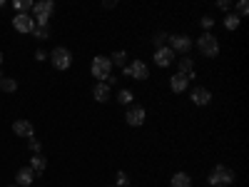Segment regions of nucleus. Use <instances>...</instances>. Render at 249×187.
Listing matches in <instances>:
<instances>
[{"label":"nucleus","mask_w":249,"mask_h":187,"mask_svg":"<svg viewBox=\"0 0 249 187\" xmlns=\"http://www.w3.org/2000/svg\"><path fill=\"white\" fill-rule=\"evenodd\" d=\"M234 180H237L234 170H232V168H227V165H214L212 172L207 175V182H210L212 187H219V185H227V187H230Z\"/></svg>","instance_id":"nucleus-1"},{"label":"nucleus","mask_w":249,"mask_h":187,"mask_svg":"<svg viewBox=\"0 0 249 187\" xmlns=\"http://www.w3.org/2000/svg\"><path fill=\"white\" fill-rule=\"evenodd\" d=\"M112 62H110V57L107 55H95L92 57V62H90V73H92V77L97 80V82H105L110 75H112Z\"/></svg>","instance_id":"nucleus-2"},{"label":"nucleus","mask_w":249,"mask_h":187,"mask_svg":"<svg viewBox=\"0 0 249 187\" xmlns=\"http://www.w3.org/2000/svg\"><path fill=\"white\" fill-rule=\"evenodd\" d=\"M195 43H197V50H199L204 57H217V55H219V40H217L214 33H202Z\"/></svg>","instance_id":"nucleus-3"},{"label":"nucleus","mask_w":249,"mask_h":187,"mask_svg":"<svg viewBox=\"0 0 249 187\" xmlns=\"http://www.w3.org/2000/svg\"><path fill=\"white\" fill-rule=\"evenodd\" d=\"M53 13H55V3H53V0H37V3H33V20H35V25H48Z\"/></svg>","instance_id":"nucleus-4"},{"label":"nucleus","mask_w":249,"mask_h":187,"mask_svg":"<svg viewBox=\"0 0 249 187\" xmlns=\"http://www.w3.org/2000/svg\"><path fill=\"white\" fill-rule=\"evenodd\" d=\"M167 48H170L172 53H182V55H187V53L195 48V40H192L190 35H184V33H175V35L167 37Z\"/></svg>","instance_id":"nucleus-5"},{"label":"nucleus","mask_w":249,"mask_h":187,"mask_svg":"<svg viewBox=\"0 0 249 187\" xmlns=\"http://www.w3.org/2000/svg\"><path fill=\"white\" fill-rule=\"evenodd\" d=\"M122 75L124 77H132V80H147L150 77V65L144 60H132L122 68Z\"/></svg>","instance_id":"nucleus-6"},{"label":"nucleus","mask_w":249,"mask_h":187,"mask_svg":"<svg viewBox=\"0 0 249 187\" xmlns=\"http://www.w3.org/2000/svg\"><path fill=\"white\" fill-rule=\"evenodd\" d=\"M50 62H53L55 70H68L72 65V53L68 48H55L50 53Z\"/></svg>","instance_id":"nucleus-7"},{"label":"nucleus","mask_w":249,"mask_h":187,"mask_svg":"<svg viewBox=\"0 0 249 187\" xmlns=\"http://www.w3.org/2000/svg\"><path fill=\"white\" fill-rule=\"evenodd\" d=\"M144 120H147V110L142 105H130L127 112H124V122H127L130 128H142Z\"/></svg>","instance_id":"nucleus-8"},{"label":"nucleus","mask_w":249,"mask_h":187,"mask_svg":"<svg viewBox=\"0 0 249 187\" xmlns=\"http://www.w3.org/2000/svg\"><path fill=\"white\" fill-rule=\"evenodd\" d=\"M13 28H15L18 33L30 35V33L35 30V20H33V15H30V13H20V15H15V18H13Z\"/></svg>","instance_id":"nucleus-9"},{"label":"nucleus","mask_w":249,"mask_h":187,"mask_svg":"<svg viewBox=\"0 0 249 187\" xmlns=\"http://www.w3.org/2000/svg\"><path fill=\"white\" fill-rule=\"evenodd\" d=\"M177 73L184 75L187 80H197V68H195V60L190 55H184L177 60Z\"/></svg>","instance_id":"nucleus-10"},{"label":"nucleus","mask_w":249,"mask_h":187,"mask_svg":"<svg viewBox=\"0 0 249 187\" xmlns=\"http://www.w3.org/2000/svg\"><path fill=\"white\" fill-rule=\"evenodd\" d=\"M152 60H155V65H157V68H170L172 62H175V53H172L167 45H164V48H157V50H155Z\"/></svg>","instance_id":"nucleus-11"},{"label":"nucleus","mask_w":249,"mask_h":187,"mask_svg":"<svg viewBox=\"0 0 249 187\" xmlns=\"http://www.w3.org/2000/svg\"><path fill=\"white\" fill-rule=\"evenodd\" d=\"M190 100H192V105H197V108H207L212 102V93L207 88H195L190 93Z\"/></svg>","instance_id":"nucleus-12"},{"label":"nucleus","mask_w":249,"mask_h":187,"mask_svg":"<svg viewBox=\"0 0 249 187\" xmlns=\"http://www.w3.org/2000/svg\"><path fill=\"white\" fill-rule=\"evenodd\" d=\"M13 132L18 135V137H35V130H33V122L30 120H15L13 122Z\"/></svg>","instance_id":"nucleus-13"},{"label":"nucleus","mask_w":249,"mask_h":187,"mask_svg":"<svg viewBox=\"0 0 249 187\" xmlns=\"http://www.w3.org/2000/svg\"><path fill=\"white\" fill-rule=\"evenodd\" d=\"M92 97H95L97 102H110V100H112V88L107 85V82H95Z\"/></svg>","instance_id":"nucleus-14"},{"label":"nucleus","mask_w":249,"mask_h":187,"mask_svg":"<svg viewBox=\"0 0 249 187\" xmlns=\"http://www.w3.org/2000/svg\"><path fill=\"white\" fill-rule=\"evenodd\" d=\"M187 88H190V80H187L184 75H179V73H175V75L170 77V90H172L175 95H179V93H184Z\"/></svg>","instance_id":"nucleus-15"},{"label":"nucleus","mask_w":249,"mask_h":187,"mask_svg":"<svg viewBox=\"0 0 249 187\" xmlns=\"http://www.w3.org/2000/svg\"><path fill=\"white\" fill-rule=\"evenodd\" d=\"M35 182V172L30 170V168H20L18 170V175H15V185L18 187H28V185H33Z\"/></svg>","instance_id":"nucleus-16"},{"label":"nucleus","mask_w":249,"mask_h":187,"mask_svg":"<svg viewBox=\"0 0 249 187\" xmlns=\"http://www.w3.org/2000/svg\"><path fill=\"white\" fill-rule=\"evenodd\" d=\"M30 170H33L35 175H43V172L48 170V160H45L43 155H33V157H30Z\"/></svg>","instance_id":"nucleus-17"},{"label":"nucleus","mask_w":249,"mask_h":187,"mask_svg":"<svg viewBox=\"0 0 249 187\" xmlns=\"http://www.w3.org/2000/svg\"><path fill=\"white\" fill-rule=\"evenodd\" d=\"M170 187H192V177L187 172H175L170 180Z\"/></svg>","instance_id":"nucleus-18"},{"label":"nucleus","mask_w":249,"mask_h":187,"mask_svg":"<svg viewBox=\"0 0 249 187\" xmlns=\"http://www.w3.org/2000/svg\"><path fill=\"white\" fill-rule=\"evenodd\" d=\"M127 60H130L127 50H115V53L110 55V62H112V68H124V65H127Z\"/></svg>","instance_id":"nucleus-19"},{"label":"nucleus","mask_w":249,"mask_h":187,"mask_svg":"<svg viewBox=\"0 0 249 187\" xmlns=\"http://www.w3.org/2000/svg\"><path fill=\"white\" fill-rule=\"evenodd\" d=\"M117 102H120V105H124V108L135 105V95H132V90H127V88L117 90Z\"/></svg>","instance_id":"nucleus-20"},{"label":"nucleus","mask_w":249,"mask_h":187,"mask_svg":"<svg viewBox=\"0 0 249 187\" xmlns=\"http://www.w3.org/2000/svg\"><path fill=\"white\" fill-rule=\"evenodd\" d=\"M13 8H15V15L30 13L33 10V0H13Z\"/></svg>","instance_id":"nucleus-21"},{"label":"nucleus","mask_w":249,"mask_h":187,"mask_svg":"<svg viewBox=\"0 0 249 187\" xmlns=\"http://www.w3.org/2000/svg\"><path fill=\"white\" fill-rule=\"evenodd\" d=\"M239 23H242V18H237L234 13H227V15H224V28H227V30H237Z\"/></svg>","instance_id":"nucleus-22"},{"label":"nucleus","mask_w":249,"mask_h":187,"mask_svg":"<svg viewBox=\"0 0 249 187\" xmlns=\"http://www.w3.org/2000/svg\"><path fill=\"white\" fill-rule=\"evenodd\" d=\"M167 37H170L167 33L157 30V33L152 35V45H155V50H157V48H164V45H167Z\"/></svg>","instance_id":"nucleus-23"},{"label":"nucleus","mask_w":249,"mask_h":187,"mask_svg":"<svg viewBox=\"0 0 249 187\" xmlns=\"http://www.w3.org/2000/svg\"><path fill=\"white\" fill-rule=\"evenodd\" d=\"M0 90H3V93H15V90H18V80L3 77V80H0Z\"/></svg>","instance_id":"nucleus-24"},{"label":"nucleus","mask_w":249,"mask_h":187,"mask_svg":"<svg viewBox=\"0 0 249 187\" xmlns=\"http://www.w3.org/2000/svg\"><path fill=\"white\" fill-rule=\"evenodd\" d=\"M33 35H35V40H48L50 37V25H35Z\"/></svg>","instance_id":"nucleus-25"},{"label":"nucleus","mask_w":249,"mask_h":187,"mask_svg":"<svg viewBox=\"0 0 249 187\" xmlns=\"http://www.w3.org/2000/svg\"><path fill=\"white\" fill-rule=\"evenodd\" d=\"M199 25L204 28V33H212V28H214V18H212V15H202Z\"/></svg>","instance_id":"nucleus-26"},{"label":"nucleus","mask_w":249,"mask_h":187,"mask_svg":"<svg viewBox=\"0 0 249 187\" xmlns=\"http://www.w3.org/2000/svg\"><path fill=\"white\" fill-rule=\"evenodd\" d=\"M127 182H130V177H127V172H124V170H120L115 175V187H127Z\"/></svg>","instance_id":"nucleus-27"},{"label":"nucleus","mask_w":249,"mask_h":187,"mask_svg":"<svg viewBox=\"0 0 249 187\" xmlns=\"http://www.w3.org/2000/svg\"><path fill=\"white\" fill-rule=\"evenodd\" d=\"M234 10H237V13H234L237 18H244V15L249 13V3H247V0H239V3L234 5Z\"/></svg>","instance_id":"nucleus-28"},{"label":"nucleus","mask_w":249,"mask_h":187,"mask_svg":"<svg viewBox=\"0 0 249 187\" xmlns=\"http://www.w3.org/2000/svg\"><path fill=\"white\" fill-rule=\"evenodd\" d=\"M28 148H30V152H33V155H40V150H43V145H40V140L30 137V140H28Z\"/></svg>","instance_id":"nucleus-29"},{"label":"nucleus","mask_w":249,"mask_h":187,"mask_svg":"<svg viewBox=\"0 0 249 187\" xmlns=\"http://www.w3.org/2000/svg\"><path fill=\"white\" fill-rule=\"evenodd\" d=\"M217 8H219V10H224V13H232L234 3H230V0H219V3H217Z\"/></svg>","instance_id":"nucleus-30"},{"label":"nucleus","mask_w":249,"mask_h":187,"mask_svg":"<svg viewBox=\"0 0 249 187\" xmlns=\"http://www.w3.org/2000/svg\"><path fill=\"white\" fill-rule=\"evenodd\" d=\"M45 57H48V53H45V50H37V53H35V60H37V62H43Z\"/></svg>","instance_id":"nucleus-31"},{"label":"nucleus","mask_w":249,"mask_h":187,"mask_svg":"<svg viewBox=\"0 0 249 187\" xmlns=\"http://www.w3.org/2000/svg\"><path fill=\"white\" fill-rule=\"evenodd\" d=\"M102 5H105L107 10H112V8H117V0H105V3H102Z\"/></svg>","instance_id":"nucleus-32"},{"label":"nucleus","mask_w":249,"mask_h":187,"mask_svg":"<svg viewBox=\"0 0 249 187\" xmlns=\"http://www.w3.org/2000/svg\"><path fill=\"white\" fill-rule=\"evenodd\" d=\"M0 65H3V50H0Z\"/></svg>","instance_id":"nucleus-33"},{"label":"nucleus","mask_w":249,"mask_h":187,"mask_svg":"<svg viewBox=\"0 0 249 187\" xmlns=\"http://www.w3.org/2000/svg\"><path fill=\"white\" fill-rule=\"evenodd\" d=\"M219 187H227V185H219Z\"/></svg>","instance_id":"nucleus-34"},{"label":"nucleus","mask_w":249,"mask_h":187,"mask_svg":"<svg viewBox=\"0 0 249 187\" xmlns=\"http://www.w3.org/2000/svg\"><path fill=\"white\" fill-rule=\"evenodd\" d=\"M10 187H18V185H10Z\"/></svg>","instance_id":"nucleus-35"},{"label":"nucleus","mask_w":249,"mask_h":187,"mask_svg":"<svg viewBox=\"0 0 249 187\" xmlns=\"http://www.w3.org/2000/svg\"><path fill=\"white\" fill-rule=\"evenodd\" d=\"M112 187H115V185H112Z\"/></svg>","instance_id":"nucleus-36"}]
</instances>
